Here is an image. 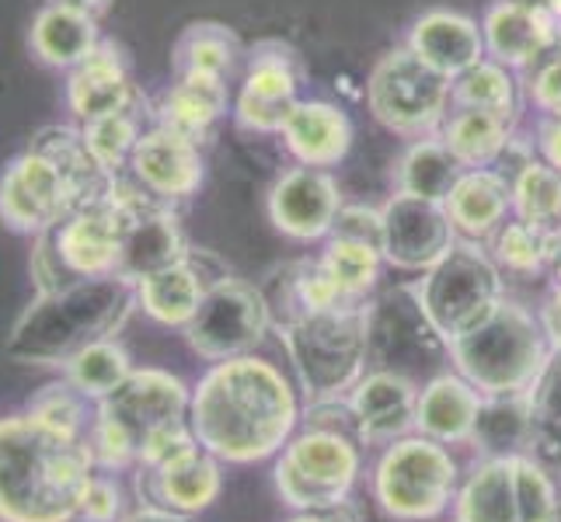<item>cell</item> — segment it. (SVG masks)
Masks as SVG:
<instances>
[{
	"label": "cell",
	"mask_w": 561,
	"mask_h": 522,
	"mask_svg": "<svg viewBox=\"0 0 561 522\" xmlns=\"http://www.w3.org/2000/svg\"><path fill=\"white\" fill-rule=\"evenodd\" d=\"M537 317H540V324H545V332L551 338V348L561 356V286L548 289V297H545V303H540Z\"/></svg>",
	"instance_id": "c3c4849f"
},
{
	"label": "cell",
	"mask_w": 561,
	"mask_h": 522,
	"mask_svg": "<svg viewBox=\"0 0 561 522\" xmlns=\"http://www.w3.org/2000/svg\"><path fill=\"white\" fill-rule=\"evenodd\" d=\"M548 279L561 286V227L548 230Z\"/></svg>",
	"instance_id": "db71d44e"
},
{
	"label": "cell",
	"mask_w": 561,
	"mask_h": 522,
	"mask_svg": "<svg viewBox=\"0 0 561 522\" xmlns=\"http://www.w3.org/2000/svg\"><path fill=\"white\" fill-rule=\"evenodd\" d=\"M230 112V94L224 77L185 73L168 84L158 102L150 105V123L196 140L199 147L213 137V129Z\"/></svg>",
	"instance_id": "cb8c5ba5"
},
{
	"label": "cell",
	"mask_w": 561,
	"mask_h": 522,
	"mask_svg": "<svg viewBox=\"0 0 561 522\" xmlns=\"http://www.w3.org/2000/svg\"><path fill=\"white\" fill-rule=\"evenodd\" d=\"M137 311V286L119 276L81 279L38 293L11 324L4 352L18 366L64 370L81 348L115 338Z\"/></svg>",
	"instance_id": "3957f363"
},
{
	"label": "cell",
	"mask_w": 561,
	"mask_h": 522,
	"mask_svg": "<svg viewBox=\"0 0 561 522\" xmlns=\"http://www.w3.org/2000/svg\"><path fill=\"white\" fill-rule=\"evenodd\" d=\"M268 327H273V311H268L262 286L224 276L206 289L196 317L182 327V335L199 359L224 362L255 352Z\"/></svg>",
	"instance_id": "5bb4252c"
},
{
	"label": "cell",
	"mask_w": 561,
	"mask_h": 522,
	"mask_svg": "<svg viewBox=\"0 0 561 522\" xmlns=\"http://www.w3.org/2000/svg\"><path fill=\"white\" fill-rule=\"evenodd\" d=\"M206 289L209 286L199 276V268L185 255L179 265H168L161 272H153L137 282V306L150 321H158L164 327H185L192 317H196Z\"/></svg>",
	"instance_id": "1f68e13d"
},
{
	"label": "cell",
	"mask_w": 561,
	"mask_h": 522,
	"mask_svg": "<svg viewBox=\"0 0 561 522\" xmlns=\"http://www.w3.org/2000/svg\"><path fill=\"white\" fill-rule=\"evenodd\" d=\"M133 370H137V366H133V359L119 345V338H102V341L81 348V352H77L60 373L88 401L99 404L102 397H108L115 391V386H123Z\"/></svg>",
	"instance_id": "74e56055"
},
{
	"label": "cell",
	"mask_w": 561,
	"mask_h": 522,
	"mask_svg": "<svg viewBox=\"0 0 561 522\" xmlns=\"http://www.w3.org/2000/svg\"><path fill=\"white\" fill-rule=\"evenodd\" d=\"M534 436H537L534 391L530 394H502V397H485V404H481L471 446L481 456L534 453Z\"/></svg>",
	"instance_id": "836d02e7"
},
{
	"label": "cell",
	"mask_w": 561,
	"mask_h": 522,
	"mask_svg": "<svg viewBox=\"0 0 561 522\" xmlns=\"http://www.w3.org/2000/svg\"><path fill=\"white\" fill-rule=\"evenodd\" d=\"M516 137V123L499 112L450 105L439 126V140L463 167H495Z\"/></svg>",
	"instance_id": "f546056e"
},
{
	"label": "cell",
	"mask_w": 561,
	"mask_h": 522,
	"mask_svg": "<svg viewBox=\"0 0 561 522\" xmlns=\"http://www.w3.org/2000/svg\"><path fill=\"white\" fill-rule=\"evenodd\" d=\"M409 49L439 73H447L450 81L489 56L481 25L450 8H433L419 14L409 32Z\"/></svg>",
	"instance_id": "d4e9b609"
},
{
	"label": "cell",
	"mask_w": 561,
	"mask_h": 522,
	"mask_svg": "<svg viewBox=\"0 0 561 522\" xmlns=\"http://www.w3.org/2000/svg\"><path fill=\"white\" fill-rule=\"evenodd\" d=\"M443 206L457 237L485 244L513 217V182L499 167H463Z\"/></svg>",
	"instance_id": "484cf974"
},
{
	"label": "cell",
	"mask_w": 561,
	"mask_h": 522,
	"mask_svg": "<svg viewBox=\"0 0 561 522\" xmlns=\"http://www.w3.org/2000/svg\"><path fill=\"white\" fill-rule=\"evenodd\" d=\"M513 217L540 230L561 227V171L530 158L513 174Z\"/></svg>",
	"instance_id": "ab89813d"
},
{
	"label": "cell",
	"mask_w": 561,
	"mask_h": 522,
	"mask_svg": "<svg viewBox=\"0 0 561 522\" xmlns=\"http://www.w3.org/2000/svg\"><path fill=\"white\" fill-rule=\"evenodd\" d=\"M481 35H485V53L510 70H530L554 53L534 8L519 0H495L481 18Z\"/></svg>",
	"instance_id": "f1b7e54d"
},
{
	"label": "cell",
	"mask_w": 561,
	"mask_h": 522,
	"mask_svg": "<svg viewBox=\"0 0 561 522\" xmlns=\"http://www.w3.org/2000/svg\"><path fill=\"white\" fill-rule=\"evenodd\" d=\"M460 480L450 446L412 432L380 450L370 488L377 509L391 522H433L454 509Z\"/></svg>",
	"instance_id": "ba28073f"
},
{
	"label": "cell",
	"mask_w": 561,
	"mask_h": 522,
	"mask_svg": "<svg viewBox=\"0 0 561 522\" xmlns=\"http://www.w3.org/2000/svg\"><path fill=\"white\" fill-rule=\"evenodd\" d=\"M527 98L534 102V108L540 115H554L561 119V49L548 53L530 73L527 84Z\"/></svg>",
	"instance_id": "f6af8a7d"
},
{
	"label": "cell",
	"mask_w": 561,
	"mask_h": 522,
	"mask_svg": "<svg viewBox=\"0 0 561 522\" xmlns=\"http://www.w3.org/2000/svg\"><path fill=\"white\" fill-rule=\"evenodd\" d=\"M463 174V164L450 153V147L436 137H422L412 140V147L401 153L398 161V192L401 196H415V199H433V202H447L450 188Z\"/></svg>",
	"instance_id": "e575fe53"
},
{
	"label": "cell",
	"mask_w": 561,
	"mask_h": 522,
	"mask_svg": "<svg viewBox=\"0 0 561 522\" xmlns=\"http://www.w3.org/2000/svg\"><path fill=\"white\" fill-rule=\"evenodd\" d=\"M126 174L140 182L150 196L171 206L192 199L206 182V158L196 140L171 132L164 126H147L137 150H133Z\"/></svg>",
	"instance_id": "d6986e66"
},
{
	"label": "cell",
	"mask_w": 561,
	"mask_h": 522,
	"mask_svg": "<svg viewBox=\"0 0 561 522\" xmlns=\"http://www.w3.org/2000/svg\"><path fill=\"white\" fill-rule=\"evenodd\" d=\"M283 143L294 158L307 167H335L350 158L356 129L345 108L321 102V98H304L283 126Z\"/></svg>",
	"instance_id": "4316f807"
},
{
	"label": "cell",
	"mask_w": 561,
	"mask_h": 522,
	"mask_svg": "<svg viewBox=\"0 0 561 522\" xmlns=\"http://www.w3.org/2000/svg\"><path fill=\"white\" fill-rule=\"evenodd\" d=\"M481 404H485V394L457 370L436 373L419 391L415 432L443 442V446H471Z\"/></svg>",
	"instance_id": "603a6c76"
},
{
	"label": "cell",
	"mask_w": 561,
	"mask_h": 522,
	"mask_svg": "<svg viewBox=\"0 0 561 522\" xmlns=\"http://www.w3.org/2000/svg\"><path fill=\"white\" fill-rule=\"evenodd\" d=\"M248 56L238 32L224 22H188L175 46H171V70L175 77L185 73H206V77H227L241 67Z\"/></svg>",
	"instance_id": "d6a6232c"
},
{
	"label": "cell",
	"mask_w": 561,
	"mask_h": 522,
	"mask_svg": "<svg viewBox=\"0 0 561 522\" xmlns=\"http://www.w3.org/2000/svg\"><path fill=\"white\" fill-rule=\"evenodd\" d=\"M419 380L394 373V370H366L345 401L356 421L359 446H391V442L415 432V404H419Z\"/></svg>",
	"instance_id": "ffe728a7"
},
{
	"label": "cell",
	"mask_w": 561,
	"mask_h": 522,
	"mask_svg": "<svg viewBox=\"0 0 561 522\" xmlns=\"http://www.w3.org/2000/svg\"><path fill=\"white\" fill-rule=\"evenodd\" d=\"M46 4L67 8V11H77V14H88V18H94V22L112 11V0H46Z\"/></svg>",
	"instance_id": "f5cc1de1"
},
{
	"label": "cell",
	"mask_w": 561,
	"mask_h": 522,
	"mask_svg": "<svg viewBox=\"0 0 561 522\" xmlns=\"http://www.w3.org/2000/svg\"><path fill=\"white\" fill-rule=\"evenodd\" d=\"M300 415L297 386L255 352L213 362L192 386L188 404L199 446L234 467L276 456L300 429Z\"/></svg>",
	"instance_id": "6da1fadb"
},
{
	"label": "cell",
	"mask_w": 561,
	"mask_h": 522,
	"mask_svg": "<svg viewBox=\"0 0 561 522\" xmlns=\"http://www.w3.org/2000/svg\"><path fill=\"white\" fill-rule=\"evenodd\" d=\"M540 28H545L551 49H561V0H540V4H530Z\"/></svg>",
	"instance_id": "681fc988"
},
{
	"label": "cell",
	"mask_w": 561,
	"mask_h": 522,
	"mask_svg": "<svg viewBox=\"0 0 561 522\" xmlns=\"http://www.w3.org/2000/svg\"><path fill=\"white\" fill-rule=\"evenodd\" d=\"M412 286L422 311L430 314L433 327L447 345L471 335L506 300V276L489 255V247L463 237H457L447 255Z\"/></svg>",
	"instance_id": "30bf717a"
},
{
	"label": "cell",
	"mask_w": 561,
	"mask_h": 522,
	"mask_svg": "<svg viewBox=\"0 0 561 522\" xmlns=\"http://www.w3.org/2000/svg\"><path fill=\"white\" fill-rule=\"evenodd\" d=\"M123 522H188V515H179V512H168L161 506H147V501H140V509L126 512Z\"/></svg>",
	"instance_id": "816d5d0a"
},
{
	"label": "cell",
	"mask_w": 561,
	"mask_h": 522,
	"mask_svg": "<svg viewBox=\"0 0 561 522\" xmlns=\"http://www.w3.org/2000/svg\"><path fill=\"white\" fill-rule=\"evenodd\" d=\"M554 356L558 352L537 311L516 300H502L485 324L450 341L454 370L471 380L485 397L537 391Z\"/></svg>",
	"instance_id": "8992f818"
},
{
	"label": "cell",
	"mask_w": 561,
	"mask_h": 522,
	"mask_svg": "<svg viewBox=\"0 0 561 522\" xmlns=\"http://www.w3.org/2000/svg\"><path fill=\"white\" fill-rule=\"evenodd\" d=\"M192 386L161 366H140L94 404L88 429V450L94 467L105 474L137 471L144 450L153 439L188 425Z\"/></svg>",
	"instance_id": "5b68a950"
},
{
	"label": "cell",
	"mask_w": 561,
	"mask_h": 522,
	"mask_svg": "<svg viewBox=\"0 0 561 522\" xmlns=\"http://www.w3.org/2000/svg\"><path fill=\"white\" fill-rule=\"evenodd\" d=\"M332 234L350 237V241H363L383 255V212L374 206H342Z\"/></svg>",
	"instance_id": "bcb514c9"
},
{
	"label": "cell",
	"mask_w": 561,
	"mask_h": 522,
	"mask_svg": "<svg viewBox=\"0 0 561 522\" xmlns=\"http://www.w3.org/2000/svg\"><path fill=\"white\" fill-rule=\"evenodd\" d=\"M102 32L99 22L88 14H77L56 4H43L38 14L32 18L28 46L38 56V63H46L53 70H73L81 60L99 49Z\"/></svg>",
	"instance_id": "4dcf8cb0"
},
{
	"label": "cell",
	"mask_w": 561,
	"mask_h": 522,
	"mask_svg": "<svg viewBox=\"0 0 561 522\" xmlns=\"http://www.w3.org/2000/svg\"><path fill=\"white\" fill-rule=\"evenodd\" d=\"M147 126H150V102L102 115V119L81 123L88 150L94 153V161H99L108 174H126L133 150H137Z\"/></svg>",
	"instance_id": "d590c367"
},
{
	"label": "cell",
	"mask_w": 561,
	"mask_h": 522,
	"mask_svg": "<svg viewBox=\"0 0 561 522\" xmlns=\"http://www.w3.org/2000/svg\"><path fill=\"white\" fill-rule=\"evenodd\" d=\"M489 255L502 268V276L534 279L548 276V230L510 217L495 234L485 241Z\"/></svg>",
	"instance_id": "60d3db41"
},
{
	"label": "cell",
	"mask_w": 561,
	"mask_h": 522,
	"mask_svg": "<svg viewBox=\"0 0 561 522\" xmlns=\"http://www.w3.org/2000/svg\"><path fill=\"white\" fill-rule=\"evenodd\" d=\"M102 192L77 182L46 153L25 147L0 171V223L14 234L38 237L60 227L77 206L91 202Z\"/></svg>",
	"instance_id": "4fadbf2b"
},
{
	"label": "cell",
	"mask_w": 561,
	"mask_h": 522,
	"mask_svg": "<svg viewBox=\"0 0 561 522\" xmlns=\"http://www.w3.org/2000/svg\"><path fill=\"white\" fill-rule=\"evenodd\" d=\"M454 522H558V474L534 453L481 456L457 488Z\"/></svg>",
	"instance_id": "9c48e42d"
},
{
	"label": "cell",
	"mask_w": 561,
	"mask_h": 522,
	"mask_svg": "<svg viewBox=\"0 0 561 522\" xmlns=\"http://www.w3.org/2000/svg\"><path fill=\"white\" fill-rule=\"evenodd\" d=\"M28 411L38 415L43 421H49V425H56V429L88 439V429L94 421V401H88L73 383H67L60 376L28 401Z\"/></svg>",
	"instance_id": "7bdbcfd3"
},
{
	"label": "cell",
	"mask_w": 561,
	"mask_h": 522,
	"mask_svg": "<svg viewBox=\"0 0 561 522\" xmlns=\"http://www.w3.org/2000/svg\"><path fill=\"white\" fill-rule=\"evenodd\" d=\"M454 105L463 108H485V112H499L506 119H519V81L516 70H510L506 63L485 56L481 63H474L471 70H463L460 77H454Z\"/></svg>",
	"instance_id": "f35d334b"
},
{
	"label": "cell",
	"mask_w": 561,
	"mask_h": 522,
	"mask_svg": "<svg viewBox=\"0 0 561 522\" xmlns=\"http://www.w3.org/2000/svg\"><path fill=\"white\" fill-rule=\"evenodd\" d=\"M318 262L350 303H359L374 293L383 265H387L377 247L363 244V241H350V237H335V234L324 241V251L318 255Z\"/></svg>",
	"instance_id": "8d00e7d4"
},
{
	"label": "cell",
	"mask_w": 561,
	"mask_h": 522,
	"mask_svg": "<svg viewBox=\"0 0 561 522\" xmlns=\"http://www.w3.org/2000/svg\"><path fill=\"white\" fill-rule=\"evenodd\" d=\"M374 119L398 137H436L454 105V81L415 56L409 46L387 49L366 81Z\"/></svg>",
	"instance_id": "7c38bea8"
},
{
	"label": "cell",
	"mask_w": 561,
	"mask_h": 522,
	"mask_svg": "<svg viewBox=\"0 0 561 522\" xmlns=\"http://www.w3.org/2000/svg\"><path fill=\"white\" fill-rule=\"evenodd\" d=\"M64 94L77 123H91V119H102V115L147 102V94L133 84V70H129L123 46H115L112 38H102L99 49H94L88 60L67 70Z\"/></svg>",
	"instance_id": "7402d4cb"
},
{
	"label": "cell",
	"mask_w": 561,
	"mask_h": 522,
	"mask_svg": "<svg viewBox=\"0 0 561 522\" xmlns=\"http://www.w3.org/2000/svg\"><path fill=\"white\" fill-rule=\"evenodd\" d=\"M224 491V463L199 442L158 467H137V495L147 506H161L179 515H199Z\"/></svg>",
	"instance_id": "44dd1931"
},
{
	"label": "cell",
	"mask_w": 561,
	"mask_h": 522,
	"mask_svg": "<svg viewBox=\"0 0 561 522\" xmlns=\"http://www.w3.org/2000/svg\"><path fill=\"white\" fill-rule=\"evenodd\" d=\"M94 471L84 436L28 408L0 418V522H77Z\"/></svg>",
	"instance_id": "7a4b0ae2"
},
{
	"label": "cell",
	"mask_w": 561,
	"mask_h": 522,
	"mask_svg": "<svg viewBox=\"0 0 561 522\" xmlns=\"http://www.w3.org/2000/svg\"><path fill=\"white\" fill-rule=\"evenodd\" d=\"M126 515V495L115 474L94 471L91 485L81 498V512H77V522H123Z\"/></svg>",
	"instance_id": "ee69618b"
},
{
	"label": "cell",
	"mask_w": 561,
	"mask_h": 522,
	"mask_svg": "<svg viewBox=\"0 0 561 522\" xmlns=\"http://www.w3.org/2000/svg\"><path fill=\"white\" fill-rule=\"evenodd\" d=\"M519 4H540V0H519Z\"/></svg>",
	"instance_id": "9f6ffc18"
},
{
	"label": "cell",
	"mask_w": 561,
	"mask_h": 522,
	"mask_svg": "<svg viewBox=\"0 0 561 522\" xmlns=\"http://www.w3.org/2000/svg\"><path fill=\"white\" fill-rule=\"evenodd\" d=\"M286 522H363V519H359V509L353 506V501H345V506L324 509V512H297Z\"/></svg>",
	"instance_id": "f907efd6"
},
{
	"label": "cell",
	"mask_w": 561,
	"mask_h": 522,
	"mask_svg": "<svg viewBox=\"0 0 561 522\" xmlns=\"http://www.w3.org/2000/svg\"><path fill=\"white\" fill-rule=\"evenodd\" d=\"M534 137H537L534 147L540 153V161L551 164L554 171H561V119H554V115H540Z\"/></svg>",
	"instance_id": "7dc6e473"
},
{
	"label": "cell",
	"mask_w": 561,
	"mask_h": 522,
	"mask_svg": "<svg viewBox=\"0 0 561 522\" xmlns=\"http://www.w3.org/2000/svg\"><path fill=\"white\" fill-rule=\"evenodd\" d=\"M450 359V345L422 311L415 286H394L370 300V370L412 376Z\"/></svg>",
	"instance_id": "9a60e30c"
},
{
	"label": "cell",
	"mask_w": 561,
	"mask_h": 522,
	"mask_svg": "<svg viewBox=\"0 0 561 522\" xmlns=\"http://www.w3.org/2000/svg\"><path fill=\"white\" fill-rule=\"evenodd\" d=\"M342 188L324 167H294L268 188V220L283 237L311 244L328 241L342 209Z\"/></svg>",
	"instance_id": "ac0fdd59"
},
{
	"label": "cell",
	"mask_w": 561,
	"mask_h": 522,
	"mask_svg": "<svg viewBox=\"0 0 561 522\" xmlns=\"http://www.w3.org/2000/svg\"><path fill=\"white\" fill-rule=\"evenodd\" d=\"M363 474V446L350 432L300 425L276 453V491L294 512H324L345 506Z\"/></svg>",
	"instance_id": "8fae6325"
},
{
	"label": "cell",
	"mask_w": 561,
	"mask_h": 522,
	"mask_svg": "<svg viewBox=\"0 0 561 522\" xmlns=\"http://www.w3.org/2000/svg\"><path fill=\"white\" fill-rule=\"evenodd\" d=\"M188 247L192 244L182 230L179 209L175 206L153 209L129 227L123 251H119V265H115V276L137 286L140 279L161 272V268L179 265L188 255Z\"/></svg>",
	"instance_id": "83f0119b"
},
{
	"label": "cell",
	"mask_w": 561,
	"mask_h": 522,
	"mask_svg": "<svg viewBox=\"0 0 561 522\" xmlns=\"http://www.w3.org/2000/svg\"><path fill=\"white\" fill-rule=\"evenodd\" d=\"M164 206L171 202L150 196L129 174H112L102 196L77 206L60 227L35 237L28 265L38 293H49V289H60L81 279L115 276L129 227L140 217H147V212Z\"/></svg>",
	"instance_id": "277c9868"
},
{
	"label": "cell",
	"mask_w": 561,
	"mask_h": 522,
	"mask_svg": "<svg viewBox=\"0 0 561 522\" xmlns=\"http://www.w3.org/2000/svg\"><path fill=\"white\" fill-rule=\"evenodd\" d=\"M383 262L398 272H430L457 244V230L443 202L391 196L383 206Z\"/></svg>",
	"instance_id": "e0dca14e"
},
{
	"label": "cell",
	"mask_w": 561,
	"mask_h": 522,
	"mask_svg": "<svg viewBox=\"0 0 561 522\" xmlns=\"http://www.w3.org/2000/svg\"><path fill=\"white\" fill-rule=\"evenodd\" d=\"M307 67L294 46L279 43V38H265L255 43L244 56V77L241 91L234 98V123L244 132H259V137H273L283 132L289 112L304 98Z\"/></svg>",
	"instance_id": "2e32d148"
},
{
	"label": "cell",
	"mask_w": 561,
	"mask_h": 522,
	"mask_svg": "<svg viewBox=\"0 0 561 522\" xmlns=\"http://www.w3.org/2000/svg\"><path fill=\"white\" fill-rule=\"evenodd\" d=\"M558 522H561V471H558Z\"/></svg>",
	"instance_id": "11a10c76"
},
{
	"label": "cell",
	"mask_w": 561,
	"mask_h": 522,
	"mask_svg": "<svg viewBox=\"0 0 561 522\" xmlns=\"http://www.w3.org/2000/svg\"><path fill=\"white\" fill-rule=\"evenodd\" d=\"M534 411H537V436H534V456L558 474L561 471V356L548 366L545 380L534 391Z\"/></svg>",
	"instance_id": "b9f144b4"
},
{
	"label": "cell",
	"mask_w": 561,
	"mask_h": 522,
	"mask_svg": "<svg viewBox=\"0 0 561 522\" xmlns=\"http://www.w3.org/2000/svg\"><path fill=\"white\" fill-rule=\"evenodd\" d=\"M276 335L307 401L345 397L370 370V300L300 314Z\"/></svg>",
	"instance_id": "52a82bcc"
}]
</instances>
